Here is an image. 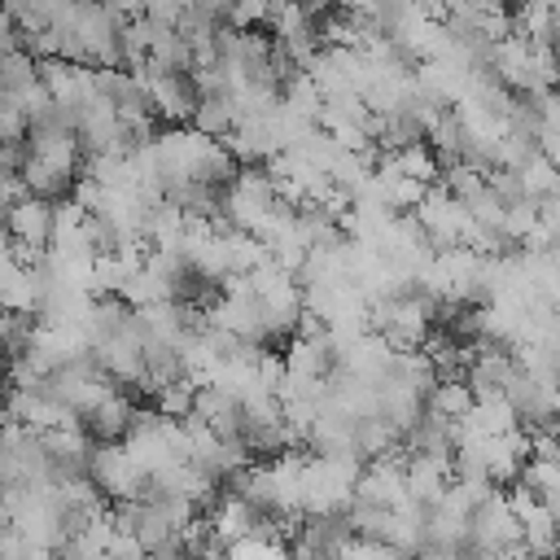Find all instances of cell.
Instances as JSON below:
<instances>
[{"label": "cell", "instance_id": "6da1fadb", "mask_svg": "<svg viewBox=\"0 0 560 560\" xmlns=\"http://www.w3.org/2000/svg\"><path fill=\"white\" fill-rule=\"evenodd\" d=\"M61 57L96 70L122 66V18H114L101 0H70V9L52 22Z\"/></svg>", "mask_w": 560, "mask_h": 560}, {"label": "cell", "instance_id": "7a4b0ae2", "mask_svg": "<svg viewBox=\"0 0 560 560\" xmlns=\"http://www.w3.org/2000/svg\"><path fill=\"white\" fill-rule=\"evenodd\" d=\"M363 459L350 455H306L302 459V516H341L354 503Z\"/></svg>", "mask_w": 560, "mask_h": 560}, {"label": "cell", "instance_id": "3957f363", "mask_svg": "<svg viewBox=\"0 0 560 560\" xmlns=\"http://www.w3.org/2000/svg\"><path fill=\"white\" fill-rule=\"evenodd\" d=\"M468 542L472 547H486V551H499L503 560H529V551L521 542V516L512 508V494H499L494 490L486 503L472 508Z\"/></svg>", "mask_w": 560, "mask_h": 560}, {"label": "cell", "instance_id": "277c9868", "mask_svg": "<svg viewBox=\"0 0 560 560\" xmlns=\"http://www.w3.org/2000/svg\"><path fill=\"white\" fill-rule=\"evenodd\" d=\"M88 477L101 486L105 499L127 503V499H144L149 494V477L136 464V455L127 451V442H101L88 459Z\"/></svg>", "mask_w": 560, "mask_h": 560}, {"label": "cell", "instance_id": "5b68a950", "mask_svg": "<svg viewBox=\"0 0 560 560\" xmlns=\"http://www.w3.org/2000/svg\"><path fill=\"white\" fill-rule=\"evenodd\" d=\"M144 92H149V105L153 114L171 118V122H192V109L201 101V88L192 79V70H158V66H140L136 70Z\"/></svg>", "mask_w": 560, "mask_h": 560}, {"label": "cell", "instance_id": "8992f818", "mask_svg": "<svg viewBox=\"0 0 560 560\" xmlns=\"http://www.w3.org/2000/svg\"><path fill=\"white\" fill-rule=\"evenodd\" d=\"M521 372V359L503 346V341H472V359L464 368V381L477 398L486 394H508L512 376Z\"/></svg>", "mask_w": 560, "mask_h": 560}, {"label": "cell", "instance_id": "52a82bcc", "mask_svg": "<svg viewBox=\"0 0 560 560\" xmlns=\"http://www.w3.org/2000/svg\"><path fill=\"white\" fill-rule=\"evenodd\" d=\"M354 499H368V503H385V508H398L407 499V455L389 451V455H376L363 464L359 472V486H354Z\"/></svg>", "mask_w": 560, "mask_h": 560}, {"label": "cell", "instance_id": "ba28073f", "mask_svg": "<svg viewBox=\"0 0 560 560\" xmlns=\"http://www.w3.org/2000/svg\"><path fill=\"white\" fill-rule=\"evenodd\" d=\"M4 228L13 241L22 245H35V249H48L52 245V201L48 197H18L9 210H4Z\"/></svg>", "mask_w": 560, "mask_h": 560}, {"label": "cell", "instance_id": "9c48e42d", "mask_svg": "<svg viewBox=\"0 0 560 560\" xmlns=\"http://www.w3.org/2000/svg\"><path fill=\"white\" fill-rule=\"evenodd\" d=\"M455 481V455H424L407 451V494L420 503H438Z\"/></svg>", "mask_w": 560, "mask_h": 560}, {"label": "cell", "instance_id": "30bf717a", "mask_svg": "<svg viewBox=\"0 0 560 560\" xmlns=\"http://www.w3.org/2000/svg\"><path fill=\"white\" fill-rule=\"evenodd\" d=\"M262 521H267V512H262V508H254L241 490L219 494V499H214V508H210V529L219 534V542H223V547H228V542H236V538H245V534H258V529H262Z\"/></svg>", "mask_w": 560, "mask_h": 560}, {"label": "cell", "instance_id": "8fae6325", "mask_svg": "<svg viewBox=\"0 0 560 560\" xmlns=\"http://www.w3.org/2000/svg\"><path fill=\"white\" fill-rule=\"evenodd\" d=\"M44 306V284L35 276V267H22V262H9L0 271V311H13V315H39Z\"/></svg>", "mask_w": 560, "mask_h": 560}, {"label": "cell", "instance_id": "7c38bea8", "mask_svg": "<svg viewBox=\"0 0 560 560\" xmlns=\"http://www.w3.org/2000/svg\"><path fill=\"white\" fill-rule=\"evenodd\" d=\"M131 420H136V402H131L122 389H114L105 402H96V407L83 416V424H88V433H92L96 442H122L127 429H131Z\"/></svg>", "mask_w": 560, "mask_h": 560}, {"label": "cell", "instance_id": "4fadbf2b", "mask_svg": "<svg viewBox=\"0 0 560 560\" xmlns=\"http://www.w3.org/2000/svg\"><path fill=\"white\" fill-rule=\"evenodd\" d=\"M236 101L228 92H201L197 109H192V127L206 131V136H228L236 127Z\"/></svg>", "mask_w": 560, "mask_h": 560}, {"label": "cell", "instance_id": "5bb4252c", "mask_svg": "<svg viewBox=\"0 0 560 560\" xmlns=\"http://www.w3.org/2000/svg\"><path fill=\"white\" fill-rule=\"evenodd\" d=\"M472 389H468V381L464 376H446V381H433V389H429V411L433 416H442V420H464L468 416V407H472Z\"/></svg>", "mask_w": 560, "mask_h": 560}, {"label": "cell", "instance_id": "9a60e30c", "mask_svg": "<svg viewBox=\"0 0 560 560\" xmlns=\"http://www.w3.org/2000/svg\"><path fill=\"white\" fill-rule=\"evenodd\" d=\"M402 175H411V179H420V184H438L442 179V162H438V153L429 149V140H416V144H402V149H394V153H385Z\"/></svg>", "mask_w": 560, "mask_h": 560}, {"label": "cell", "instance_id": "2e32d148", "mask_svg": "<svg viewBox=\"0 0 560 560\" xmlns=\"http://www.w3.org/2000/svg\"><path fill=\"white\" fill-rule=\"evenodd\" d=\"M223 560H293V547L271 534H245L223 547Z\"/></svg>", "mask_w": 560, "mask_h": 560}, {"label": "cell", "instance_id": "e0dca14e", "mask_svg": "<svg viewBox=\"0 0 560 560\" xmlns=\"http://www.w3.org/2000/svg\"><path fill=\"white\" fill-rule=\"evenodd\" d=\"M516 175H521L525 192H529V197H538V201H542V197H551V192H560V171L551 166V158H547L542 149H538V153H534Z\"/></svg>", "mask_w": 560, "mask_h": 560}, {"label": "cell", "instance_id": "ac0fdd59", "mask_svg": "<svg viewBox=\"0 0 560 560\" xmlns=\"http://www.w3.org/2000/svg\"><path fill=\"white\" fill-rule=\"evenodd\" d=\"M153 398H158V411H162V416L184 420V416H192V407H197V381H192V376L166 381V385H162Z\"/></svg>", "mask_w": 560, "mask_h": 560}, {"label": "cell", "instance_id": "d6986e66", "mask_svg": "<svg viewBox=\"0 0 560 560\" xmlns=\"http://www.w3.org/2000/svg\"><path fill=\"white\" fill-rule=\"evenodd\" d=\"M442 184H446L459 201H468V197H477V192L486 188V171L472 166V162H451V166L442 171Z\"/></svg>", "mask_w": 560, "mask_h": 560}, {"label": "cell", "instance_id": "ffe728a7", "mask_svg": "<svg viewBox=\"0 0 560 560\" xmlns=\"http://www.w3.org/2000/svg\"><path fill=\"white\" fill-rule=\"evenodd\" d=\"M267 13H271V0H236L228 26H254V22H267Z\"/></svg>", "mask_w": 560, "mask_h": 560}, {"label": "cell", "instance_id": "44dd1931", "mask_svg": "<svg viewBox=\"0 0 560 560\" xmlns=\"http://www.w3.org/2000/svg\"><path fill=\"white\" fill-rule=\"evenodd\" d=\"M184 9H188L184 0H140V13L153 18V22H166V26H179Z\"/></svg>", "mask_w": 560, "mask_h": 560}, {"label": "cell", "instance_id": "7402d4cb", "mask_svg": "<svg viewBox=\"0 0 560 560\" xmlns=\"http://www.w3.org/2000/svg\"><path fill=\"white\" fill-rule=\"evenodd\" d=\"M18 48H22V31H18L13 13L0 4V61H4L9 52H18Z\"/></svg>", "mask_w": 560, "mask_h": 560}, {"label": "cell", "instance_id": "603a6c76", "mask_svg": "<svg viewBox=\"0 0 560 560\" xmlns=\"http://www.w3.org/2000/svg\"><path fill=\"white\" fill-rule=\"evenodd\" d=\"M114 18H122V22H131V18H140V0H101Z\"/></svg>", "mask_w": 560, "mask_h": 560}, {"label": "cell", "instance_id": "cb8c5ba5", "mask_svg": "<svg viewBox=\"0 0 560 560\" xmlns=\"http://www.w3.org/2000/svg\"><path fill=\"white\" fill-rule=\"evenodd\" d=\"M13 262V236H9V228H0V271Z\"/></svg>", "mask_w": 560, "mask_h": 560}, {"label": "cell", "instance_id": "d4e9b609", "mask_svg": "<svg viewBox=\"0 0 560 560\" xmlns=\"http://www.w3.org/2000/svg\"><path fill=\"white\" fill-rule=\"evenodd\" d=\"M298 4H306V9L315 13V18H324V13H332V9L341 4V0H298Z\"/></svg>", "mask_w": 560, "mask_h": 560}, {"label": "cell", "instance_id": "484cf974", "mask_svg": "<svg viewBox=\"0 0 560 560\" xmlns=\"http://www.w3.org/2000/svg\"><path fill=\"white\" fill-rule=\"evenodd\" d=\"M521 4H538V9H551V13H560V0H521Z\"/></svg>", "mask_w": 560, "mask_h": 560}]
</instances>
